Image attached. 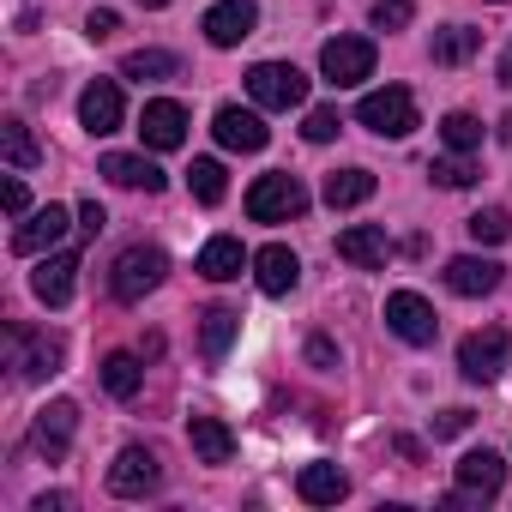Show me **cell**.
<instances>
[{"label":"cell","mask_w":512,"mask_h":512,"mask_svg":"<svg viewBox=\"0 0 512 512\" xmlns=\"http://www.w3.org/2000/svg\"><path fill=\"white\" fill-rule=\"evenodd\" d=\"M500 145H512V115H506V121H500Z\"/></svg>","instance_id":"obj_43"},{"label":"cell","mask_w":512,"mask_h":512,"mask_svg":"<svg viewBox=\"0 0 512 512\" xmlns=\"http://www.w3.org/2000/svg\"><path fill=\"white\" fill-rule=\"evenodd\" d=\"M356 121H362L368 133H380V139H410V133L422 127V115H416V97H410L404 85L368 91V97L356 103Z\"/></svg>","instance_id":"obj_1"},{"label":"cell","mask_w":512,"mask_h":512,"mask_svg":"<svg viewBox=\"0 0 512 512\" xmlns=\"http://www.w3.org/2000/svg\"><path fill=\"white\" fill-rule=\"evenodd\" d=\"M211 133H217V145H223V151H241V157L266 151V139H272V127H266L260 115H253V109H235V103H223V109H217Z\"/></svg>","instance_id":"obj_9"},{"label":"cell","mask_w":512,"mask_h":512,"mask_svg":"<svg viewBox=\"0 0 512 512\" xmlns=\"http://www.w3.org/2000/svg\"><path fill=\"white\" fill-rule=\"evenodd\" d=\"M500 7H506V0H500Z\"/></svg>","instance_id":"obj_45"},{"label":"cell","mask_w":512,"mask_h":512,"mask_svg":"<svg viewBox=\"0 0 512 512\" xmlns=\"http://www.w3.org/2000/svg\"><path fill=\"white\" fill-rule=\"evenodd\" d=\"M187 187H193V199H199V205H223V193H229V181H223V163H217V157H193V169H187Z\"/></svg>","instance_id":"obj_31"},{"label":"cell","mask_w":512,"mask_h":512,"mask_svg":"<svg viewBox=\"0 0 512 512\" xmlns=\"http://www.w3.org/2000/svg\"><path fill=\"white\" fill-rule=\"evenodd\" d=\"M97 169H103L115 187H145V193H163V181H169V175H163L151 157H133V151H109Z\"/></svg>","instance_id":"obj_22"},{"label":"cell","mask_w":512,"mask_h":512,"mask_svg":"<svg viewBox=\"0 0 512 512\" xmlns=\"http://www.w3.org/2000/svg\"><path fill=\"white\" fill-rule=\"evenodd\" d=\"M145 7H151V13H157V7H169V0H145Z\"/></svg>","instance_id":"obj_44"},{"label":"cell","mask_w":512,"mask_h":512,"mask_svg":"<svg viewBox=\"0 0 512 512\" xmlns=\"http://www.w3.org/2000/svg\"><path fill=\"white\" fill-rule=\"evenodd\" d=\"M61 338L55 332H31V326H7V368H19V380H49L61 374Z\"/></svg>","instance_id":"obj_4"},{"label":"cell","mask_w":512,"mask_h":512,"mask_svg":"<svg viewBox=\"0 0 512 512\" xmlns=\"http://www.w3.org/2000/svg\"><path fill=\"white\" fill-rule=\"evenodd\" d=\"M187 446H193L199 464H229V458H235V434H229L217 416H193V422H187Z\"/></svg>","instance_id":"obj_23"},{"label":"cell","mask_w":512,"mask_h":512,"mask_svg":"<svg viewBox=\"0 0 512 512\" xmlns=\"http://www.w3.org/2000/svg\"><path fill=\"white\" fill-rule=\"evenodd\" d=\"M470 235H476V241H488V247H500V241L512 235V217H506L500 205H488V211H476V217H470Z\"/></svg>","instance_id":"obj_34"},{"label":"cell","mask_w":512,"mask_h":512,"mask_svg":"<svg viewBox=\"0 0 512 512\" xmlns=\"http://www.w3.org/2000/svg\"><path fill=\"white\" fill-rule=\"evenodd\" d=\"M121 31V13H109V7H91V19H85V37L91 43H103V37H115Z\"/></svg>","instance_id":"obj_37"},{"label":"cell","mask_w":512,"mask_h":512,"mask_svg":"<svg viewBox=\"0 0 512 512\" xmlns=\"http://www.w3.org/2000/svg\"><path fill=\"white\" fill-rule=\"evenodd\" d=\"M440 139H446V151H476V145H482V121L464 115V109H452V115L440 121Z\"/></svg>","instance_id":"obj_32"},{"label":"cell","mask_w":512,"mask_h":512,"mask_svg":"<svg viewBox=\"0 0 512 512\" xmlns=\"http://www.w3.org/2000/svg\"><path fill=\"white\" fill-rule=\"evenodd\" d=\"M308 362H314V368H338V350H332L326 338H308Z\"/></svg>","instance_id":"obj_41"},{"label":"cell","mask_w":512,"mask_h":512,"mask_svg":"<svg viewBox=\"0 0 512 512\" xmlns=\"http://www.w3.org/2000/svg\"><path fill=\"white\" fill-rule=\"evenodd\" d=\"M296 494H302L308 506H338V500L350 494V476H344L338 464H302V476H296Z\"/></svg>","instance_id":"obj_24"},{"label":"cell","mask_w":512,"mask_h":512,"mask_svg":"<svg viewBox=\"0 0 512 512\" xmlns=\"http://www.w3.org/2000/svg\"><path fill=\"white\" fill-rule=\"evenodd\" d=\"M0 151H7V163L13 169H37V139H31V127L19 121V115H7V121H0Z\"/></svg>","instance_id":"obj_30"},{"label":"cell","mask_w":512,"mask_h":512,"mask_svg":"<svg viewBox=\"0 0 512 512\" xmlns=\"http://www.w3.org/2000/svg\"><path fill=\"white\" fill-rule=\"evenodd\" d=\"M476 49H482V31H470V25H446V31H434V61H440V67H464Z\"/></svg>","instance_id":"obj_28"},{"label":"cell","mask_w":512,"mask_h":512,"mask_svg":"<svg viewBox=\"0 0 512 512\" xmlns=\"http://www.w3.org/2000/svg\"><path fill=\"white\" fill-rule=\"evenodd\" d=\"M73 278H79V253H43L37 272H31V290H37V302L67 308L73 302Z\"/></svg>","instance_id":"obj_15"},{"label":"cell","mask_w":512,"mask_h":512,"mask_svg":"<svg viewBox=\"0 0 512 512\" xmlns=\"http://www.w3.org/2000/svg\"><path fill=\"white\" fill-rule=\"evenodd\" d=\"M163 272H169L163 247L133 241V247H121V260H115V272H109V290H115V302H145V296L163 284Z\"/></svg>","instance_id":"obj_2"},{"label":"cell","mask_w":512,"mask_h":512,"mask_svg":"<svg viewBox=\"0 0 512 512\" xmlns=\"http://www.w3.org/2000/svg\"><path fill=\"white\" fill-rule=\"evenodd\" d=\"M247 97L260 109H302L308 103V79L290 67V61H260L247 73Z\"/></svg>","instance_id":"obj_5"},{"label":"cell","mask_w":512,"mask_h":512,"mask_svg":"<svg viewBox=\"0 0 512 512\" xmlns=\"http://www.w3.org/2000/svg\"><path fill=\"white\" fill-rule=\"evenodd\" d=\"M470 428V410H440L434 416V440H452V434H464Z\"/></svg>","instance_id":"obj_38"},{"label":"cell","mask_w":512,"mask_h":512,"mask_svg":"<svg viewBox=\"0 0 512 512\" xmlns=\"http://www.w3.org/2000/svg\"><path fill=\"white\" fill-rule=\"evenodd\" d=\"M428 175H434V187H470L476 181V163H470V151H452V157L428 163Z\"/></svg>","instance_id":"obj_33"},{"label":"cell","mask_w":512,"mask_h":512,"mask_svg":"<svg viewBox=\"0 0 512 512\" xmlns=\"http://www.w3.org/2000/svg\"><path fill=\"white\" fill-rule=\"evenodd\" d=\"M500 278H506V266L476 260V253H458V260L446 266V290H452V296H494Z\"/></svg>","instance_id":"obj_19"},{"label":"cell","mask_w":512,"mask_h":512,"mask_svg":"<svg viewBox=\"0 0 512 512\" xmlns=\"http://www.w3.org/2000/svg\"><path fill=\"white\" fill-rule=\"evenodd\" d=\"M103 223H109V211H103L97 199H85V205H79V229H85V235H97Z\"/></svg>","instance_id":"obj_40"},{"label":"cell","mask_w":512,"mask_h":512,"mask_svg":"<svg viewBox=\"0 0 512 512\" xmlns=\"http://www.w3.org/2000/svg\"><path fill=\"white\" fill-rule=\"evenodd\" d=\"M0 205H7L13 217H25V211H31V193H25V181H7V187H0Z\"/></svg>","instance_id":"obj_39"},{"label":"cell","mask_w":512,"mask_h":512,"mask_svg":"<svg viewBox=\"0 0 512 512\" xmlns=\"http://www.w3.org/2000/svg\"><path fill=\"white\" fill-rule=\"evenodd\" d=\"M506 350H512V338H506L500 326L470 332V338L458 344V368H464V380H494V374L506 368Z\"/></svg>","instance_id":"obj_13"},{"label":"cell","mask_w":512,"mask_h":512,"mask_svg":"<svg viewBox=\"0 0 512 512\" xmlns=\"http://www.w3.org/2000/svg\"><path fill=\"white\" fill-rule=\"evenodd\" d=\"M386 326L404 338V344H434V332H440V314L428 308V296H416V290H392L386 296Z\"/></svg>","instance_id":"obj_7"},{"label":"cell","mask_w":512,"mask_h":512,"mask_svg":"<svg viewBox=\"0 0 512 512\" xmlns=\"http://www.w3.org/2000/svg\"><path fill=\"white\" fill-rule=\"evenodd\" d=\"M121 115H127V103H121V85H115V79H91V85L79 91V127H85L91 139L115 133Z\"/></svg>","instance_id":"obj_10"},{"label":"cell","mask_w":512,"mask_h":512,"mask_svg":"<svg viewBox=\"0 0 512 512\" xmlns=\"http://www.w3.org/2000/svg\"><path fill=\"white\" fill-rule=\"evenodd\" d=\"M67 229H73L67 205H43V211H31V217L13 229V253H49V247H55Z\"/></svg>","instance_id":"obj_17"},{"label":"cell","mask_w":512,"mask_h":512,"mask_svg":"<svg viewBox=\"0 0 512 512\" xmlns=\"http://www.w3.org/2000/svg\"><path fill=\"white\" fill-rule=\"evenodd\" d=\"M253 284H260L266 296H290V290L302 284V260H296L284 241H272V247L253 253Z\"/></svg>","instance_id":"obj_14"},{"label":"cell","mask_w":512,"mask_h":512,"mask_svg":"<svg viewBox=\"0 0 512 512\" xmlns=\"http://www.w3.org/2000/svg\"><path fill=\"white\" fill-rule=\"evenodd\" d=\"M308 211V187L296 175H260L247 187V217L253 223H290Z\"/></svg>","instance_id":"obj_3"},{"label":"cell","mask_w":512,"mask_h":512,"mask_svg":"<svg viewBox=\"0 0 512 512\" xmlns=\"http://www.w3.org/2000/svg\"><path fill=\"white\" fill-rule=\"evenodd\" d=\"M320 73H326V85H338V91L374 79V43H368V37H332V43L320 49Z\"/></svg>","instance_id":"obj_6"},{"label":"cell","mask_w":512,"mask_h":512,"mask_svg":"<svg viewBox=\"0 0 512 512\" xmlns=\"http://www.w3.org/2000/svg\"><path fill=\"white\" fill-rule=\"evenodd\" d=\"M338 109H308V121H302V139L308 145H326V139H338Z\"/></svg>","instance_id":"obj_35"},{"label":"cell","mask_w":512,"mask_h":512,"mask_svg":"<svg viewBox=\"0 0 512 512\" xmlns=\"http://www.w3.org/2000/svg\"><path fill=\"white\" fill-rule=\"evenodd\" d=\"M235 332H241V314H235V308H211V314L199 320V350H205V362H223L229 344H235Z\"/></svg>","instance_id":"obj_25"},{"label":"cell","mask_w":512,"mask_h":512,"mask_svg":"<svg viewBox=\"0 0 512 512\" xmlns=\"http://www.w3.org/2000/svg\"><path fill=\"white\" fill-rule=\"evenodd\" d=\"M139 380H145V368H139V356H133V350L103 356V392H109V398H133V392H139Z\"/></svg>","instance_id":"obj_29"},{"label":"cell","mask_w":512,"mask_h":512,"mask_svg":"<svg viewBox=\"0 0 512 512\" xmlns=\"http://www.w3.org/2000/svg\"><path fill=\"white\" fill-rule=\"evenodd\" d=\"M139 139H145L151 151H175V145L187 139V109H181L175 97L145 103V115H139Z\"/></svg>","instance_id":"obj_16"},{"label":"cell","mask_w":512,"mask_h":512,"mask_svg":"<svg viewBox=\"0 0 512 512\" xmlns=\"http://www.w3.org/2000/svg\"><path fill=\"white\" fill-rule=\"evenodd\" d=\"M157 482H163L157 452H145V446H121V452H115V464H109V494H121V500H145Z\"/></svg>","instance_id":"obj_8"},{"label":"cell","mask_w":512,"mask_h":512,"mask_svg":"<svg viewBox=\"0 0 512 512\" xmlns=\"http://www.w3.org/2000/svg\"><path fill=\"white\" fill-rule=\"evenodd\" d=\"M73 428H79V404H67V398H55L49 410H37V428H31V446H37V452H49V458H61V452L73 446Z\"/></svg>","instance_id":"obj_18"},{"label":"cell","mask_w":512,"mask_h":512,"mask_svg":"<svg viewBox=\"0 0 512 512\" xmlns=\"http://www.w3.org/2000/svg\"><path fill=\"white\" fill-rule=\"evenodd\" d=\"M253 25H260V7H253V0H217V7L205 13L211 49H241L253 37Z\"/></svg>","instance_id":"obj_12"},{"label":"cell","mask_w":512,"mask_h":512,"mask_svg":"<svg viewBox=\"0 0 512 512\" xmlns=\"http://www.w3.org/2000/svg\"><path fill=\"white\" fill-rule=\"evenodd\" d=\"M362 199H374V175H368V169H332V175H326V205H332V211H350V205H362Z\"/></svg>","instance_id":"obj_26"},{"label":"cell","mask_w":512,"mask_h":512,"mask_svg":"<svg viewBox=\"0 0 512 512\" xmlns=\"http://www.w3.org/2000/svg\"><path fill=\"white\" fill-rule=\"evenodd\" d=\"M494 79H500V85H506V91H512V49H506V55H500V67H494Z\"/></svg>","instance_id":"obj_42"},{"label":"cell","mask_w":512,"mask_h":512,"mask_svg":"<svg viewBox=\"0 0 512 512\" xmlns=\"http://www.w3.org/2000/svg\"><path fill=\"white\" fill-rule=\"evenodd\" d=\"M410 13H416V0H380V7H374V31H404Z\"/></svg>","instance_id":"obj_36"},{"label":"cell","mask_w":512,"mask_h":512,"mask_svg":"<svg viewBox=\"0 0 512 512\" xmlns=\"http://www.w3.org/2000/svg\"><path fill=\"white\" fill-rule=\"evenodd\" d=\"M506 488V464L494 452H464L458 458V494L446 506H464V500H494Z\"/></svg>","instance_id":"obj_11"},{"label":"cell","mask_w":512,"mask_h":512,"mask_svg":"<svg viewBox=\"0 0 512 512\" xmlns=\"http://www.w3.org/2000/svg\"><path fill=\"white\" fill-rule=\"evenodd\" d=\"M241 266H253V260L241 253V241H235V235H211V241L199 247V278H211V284H235V278H241Z\"/></svg>","instance_id":"obj_21"},{"label":"cell","mask_w":512,"mask_h":512,"mask_svg":"<svg viewBox=\"0 0 512 512\" xmlns=\"http://www.w3.org/2000/svg\"><path fill=\"white\" fill-rule=\"evenodd\" d=\"M181 73V61L169 55V49H133L127 61H121V79H133V85H151V79H175Z\"/></svg>","instance_id":"obj_27"},{"label":"cell","mask_w":512,"mask_h":512,"mask_svg":"<svg viewBox=\"0 0 512 512\" xmlns=\"http://www.w3.org/2000/svg\"><path fill=\"white\" fill-rule=\"evenodd\" d=\"M386 253H392V241H386V229H374V223H350L344 235H338V260H350V266H386Z\"/></svg>","instance_id":"obj_20"}]
</instances>
